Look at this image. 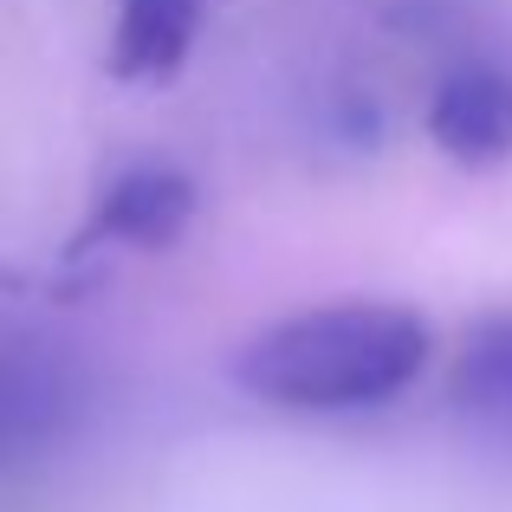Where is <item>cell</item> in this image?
Returning a JSON list of instances; mask_svg holds the SVG:
<instances>
[{
    "label": "cell",
    "mask_w": 512,
    "mask_h": 512,
    "mask_svg": "<svg viewBox=\"0 0 512 512\" xmlns=\"http://www.w3.org/2000/svg\"><path fill=\"white\" fill-rule=\"evenodd\" d=\"M435 357V331L415 305L338 299L253 331L234 350V383L286 415H363L396 402Z\"/></svg>",
    "instance_id": "6da1fadb"
},
{
    "label": "cell",
    "mask_w": 512,
    "mask_h": 512,
    "mask_svg": "<svg viewBox=\"0 0 512 512\" xmlns=\"http://www.w3.org/2000/svg\"><path fill=\"white\" fill-rule=\"evenodd\" d=\"M428 137L461 169H500L512 156V65L461 59L428 91Z\"/></svg>",
    "instance_id": "7a4b0ae2"
},
{
    "label": "cell",
    "mask_w": 512,
    "mask_h": 512,
    "mask_svg": "<svg viewBox=\"0 0 512 512\" xmlns=\"http://www.w3.org/2000/svg\"><path fill=\"white\" fill-rule=\"evenodd\" d=\"M78 415V376L39 344H0V461L46 448Z\"/></svg>",
    "instance_id": "3957f363"
},
{
    "label": "cell",
    "mask_w": 512,
    "mask_h": 512,
    "mask_svg": "<svg viewBox=\"0 0 512 512\" xmlns=\"http://www.w3.org/2000/svg\"><path fill=\"white\" fill-rule=\"evenodd\" d=\"M195 208H201V195L188 182V169L137 163V169L111 175V188L98 195V234L124 240V247H143V253H163L188 234Z\"/></svg>",
    "instance_id": "277c9868"
},
{
    "label": "cell",
    "mask_w": 512,
    "mask_h": 512,
    "mask_svg": "<svg viewBox=\"0 0 512 512\" xmlns=\"http://www.w3.org/2000/svg\"><path fill=\"white\" fill-rule=\"evenodd\" d=\"M208 20V0H117L111 26V78L124 85H163L188 65Z\"/></svg>",
    "instance_id": "5b68a950"
},
{
    "label": "cell",
    "mask_w": 512,
    "mask_h": 512,
    "mask_svg": "<svg viewBox=\"0 0 512 512\" xmlns=\"http://www.w3.org/2000/svg\"><path fill=\"white\" fill-rule=\"evenodd\" d=\"M454 402L480 428L512 435V312L474 325L454 350Z\"/></svg>",
    "instance_id": "8992f818"
}]
</instances>
